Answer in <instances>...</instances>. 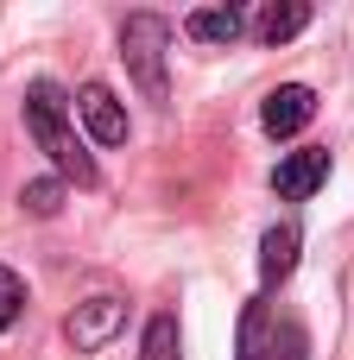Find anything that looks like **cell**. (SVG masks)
Listing matches in <instances>:
<instances>
[{"instance_id": "1", "label": "cell", "mask_w": 354, "mask_h": 360, "mask_svg": "<svg viewBox=\"0 0 354 360\" xmlns=\"http://www.w3.org/2000/svg\"><path fill=\"white\" fill-rule=\"evenodd\" d=\"M25 133L38 139V152L51 158V171H57L63 184H76V190H95V184H101L95 158L82 152V133H76V120H70L63 89H57V82H44V76L25 89Z\"/></svg>"}, {"instance_id": "2", "label": "cell", "mask_w": 354, "mask_h": 360, "mask_svg": "<svg viewBox=\"0 0 354 360\" xmlns=\"http://www.w3.org/2000/svg\"><path fill=\"white\" fill-rule=\"evenodd\" d=\"M165 57H171V19H165V13H127V25H120V63H127V76L139 82V95L158 101V108L171 101Z\"/></svg>"}, {"instance_id": "3", "label": "cell", "mask_w": 354, "mask_h": 360, "mask_svg": "<svg viewBox=\"0 0 354 360\" xmlns=\"http://www.w3.org/2000/svg\"><path fill=\"white\" fill-rule=\"evenodd\" d=\"M310 335L298 316H285L272 297H253L241 310V335H234V360H304Z\"/></svg>"}, {"instance_id": "4", "label": "cell", "mask_w": 354, "mask_h": 360, "mask_svg": "<svg viewBox=\"0 0 354 360\" xmlns=\"http://www.w3.org/2000/svg\"><path fill=\"white\" fill-rule=\"evenodd\" d=\"M120 329H127V297H114V291L82 297V304L70 310V323H63V335H70V348H76V354H101Z\"/></svg>"}, {"instance_id": "5", "label": "cell", "mask_w": 354, "mask_h": 360, "mask_svg": "<svg viewBox=\"0 0 354 360\" xmlns=\"http://www.w3.org/2000/svg\"><path fill=\"white\" fill-rule=\"evenodd\" d=\"M310 120H317V89H310V82H279V89L266 95V108H260V127H266L272 139H298Z\"/></svg>"}, {"instance_id": "6", "label": "cell", "mask_w": 354, "mask_h": 360, "mask_svg": "<svg viewBox=\"0 0 354 360\" xmlns=\"http://www.w3.org/2000/svg\"><path fill=\"white\" fill-rule=\"evenodd\" d=\"M329 171H336L329 146H304V152H285V158H279L272 190H279L285 202H304V196H317V190L329 184Z\"/></svg>"}, {"instance_id": "7", "label": "cell", "mask_w": 354, "mask_h": 360, "mask_svg": "<svg viewBox=\"0 0 354 360\" xmlns=\"http://www.w3.org/2000/svg\"><path fill=\"white\" fill-rule=\"evenodd\" d=\"M76 114H82V127H89L95 146H127V108L114 101L108 82H82L76 89Z\"/></svg>"}, {"instance_id": "8", "label": "cell", "mask_w": 354, "mask_h": 360, "mask_svg": "<svg viewBox=\"0 0 354 360\" xmlns=\"http://www.w3.org/2000/svg\"><path fill=\"white\" fill-rule=\"evenodd\" d=\"M298 247H304L298 221H272V228L260 234V297H272V291L298 272Z\"/></svg>"}, {"instance_id": "9", "label": "cell", "mask_w": 354, "mask_h": 360, "mask_svg": "<svg viewBox=\"0 0 354 360\" xmlns=\"http://www.w3.org/2000/svg\"><path fill=\"white\" fill-rule=\"evenodd\" d=\"M304 25H310V6H304V0H266V6L247 19V32H253L260 44H291Z\"/></svg>"}, {"instance_id": "10", "label": "cell", "mask_w": 354, "mask_h": 360, "mask_svg": "<svg viewBox=\"0 0 354 360\" xmlns=\"http://www.w3.org/2000/svg\"><path fill=\"white\" fill-rule=\"evenodd\" d=\"M184 32H190L196 44H234V38L247 32V13H241V6H196V13L184 19Z\"/></svg>"}, {"instance_id": "11", "label": "cell", "mask_w": 354, "mask_h": 360, "mask_svg": "<svg viewBox=\"0 0 354 360\" xmlns=\"http://www.w3.org/2000/svg\"><path fill=\"white\" fill-rule=\"evenodd\" d=\"M139 360H184V335H177V316H171V310H158V316L146 323Z\"/></svg>"}, {"instance_id": "12", "label": "cell", "mask_w": 354, "mask_h": 360, "mask_svg": "<svg viewBox=\"0 0 354 360\" xmlns=\"http://www.w3.org/2000/svg\"><path fill=\"white\" fill-rule=\"evenodd\" d=\"M19 209L38 215V221H51V215L63 209V177H32V184L19 190Z\"/></svg>"}, {"instance_id": "13", "label": "cell", "mask_w": 354, "mask_h": 360, "mask_svg": "<svg viewBox=\"0 0 354 360\" xmlns=\"http://www.w3.org/2000/svg\"><path fill=\"white\" fill-rule=\"evenodd\" d=\"M19 310H25V285H19V278H13V272L0 266V335H6V329L19 323Z\"/></svg>"}]
</instances>
